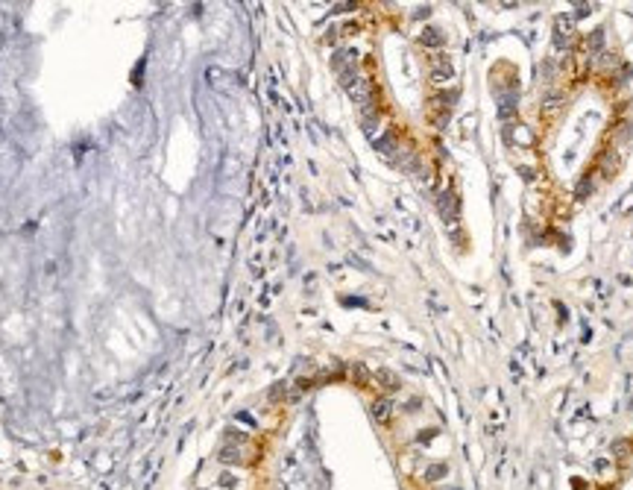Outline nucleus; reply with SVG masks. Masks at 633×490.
Returning <instances> with one entry per match:
<instances>
[{"mask_svg": "<svg viewBox=\"0 0 633 490\" xmlns=\"http://www.w3.org/2000/svg\"><path fill=\"white\" fill-rule=\"evenodd\" d=\"M220 461H226V464L232 461V464H235V461H241V452H238V449H223Z\"/></svg>", "mask_w": 633, "mask_h": 490, "instance_id": "1", "label": "nucleus"}, {"mask_svg": "<svg viewBox=\"0 0 633 490\" xmlns=\"http://www.w3.org/2000/svg\"><path fill=\"white\" fill-rule=\"evenodd\" d=\"M220 485H223V488H235V476H229V473H226V476L220 479Z\"/></svg>", "mask_w": 633, "mask_h": 490, "instance_id": "2", "label": "nucleus"}]
</instances>
